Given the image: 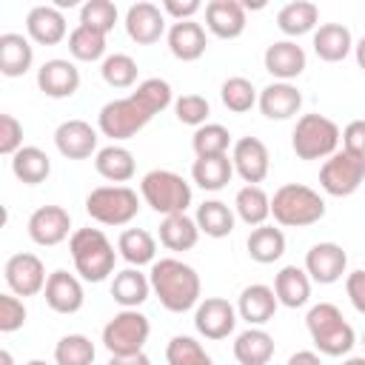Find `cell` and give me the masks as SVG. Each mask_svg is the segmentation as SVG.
<instances>
[{
    "mask_svg": "<svg viewBox=\"0 0 365 365\" xmlns=\"http://www.w3.org/2000/svg\"><path fill=\"white\" fill-rule=\"evenodd\" d=\"M171 103H174V91H171L168 80L148 77L128 97H117V100L106 103L97 114V128L103 137H111L114 143L131 140Z\"/></svg>",
    "mask_w": 365,
    "mask_h": 365,
    "instance_id": "cell-1",
    "label": "cell"
},
{
    "mask_svg": "<svg viewBox=\"0 0 365 365\" xmlns=\"http://www.w3.org/2000/svg\"><path fill=\"white\" fill-rule=\"evenodd\" d=\"M148 279H151L154 297L160 299V305L165 311L185 314L200 305L202 282H200V274L188 262H182L177 257H163L151 265Z\"/></svg>",
    "mask_w": 365,
    "mask_h": 365,
    "instance_id": "cell-2",
    "label": "cell"
},
{
    "mask_svg": "<svg viewBox=\"0 0 365 365\" xmlns=\"http://www.w3.org/2000/svg\"><path fill=\"white\" fill-rule=\"evenodd\" d=\"M68 254L74 259V271L86 282H103L114 274L117 251L100 228H77L68 240Z\"/></svg>",
    "mask_w": 365,
    "mask_h": 365,
    "instance_id": "cell-3",
    "label": "cell"
},
{
    "mask_svg": "<svg viewBox=\"0 0 365 365\" xmlns=\"http://www.w3.org/2000/svg\"><path fill=\"white\" fill-rule=\"evenodd\" d=\"M271 217L282 228H308L325 217V200L311 185L285 182L271 197Z\"/></svg>",
    "mask_w": 365,
    "mask_h": 365,
    "instance_id": "cell-4",
    "label": "cell"
},
{
    "mask_svg": "<svg viewBox=\"0 0 365 365\" xmlns=\"http://www.w3.org/2000/svg\"><path fill=\"white\" fill-rule=\"evenodd\" d=\"M305 325H308L317 354H322V356H345L356 345V334H354L351 322L342 317V311L334 302L314 305L305 317Z\"/></svg>",
    "mask_w": 365,
    "mask_h": 365,
    "instance_id": "cell-5",
    "label": "cell"
},
{
    "mask_svg": "<svg viewBox=\"0 0 365 365\" xmlns=\"http://www.w3.org/2000/svg\"><path fill=\"white\" fill-rule=\"evenodd\" d=\"M140 197L145 200L148 208H154L163 217L185 214L191 205V185L177 171L154 168L140 180Z\"/></svg>",
    "mask_w": 365,
    "mask_h": 365,
    "instance_id": "cell-6",
    "label": "cell"
},
{
    "mask_svg": "<svg viewBox=\"0 0 365 365\" xmlns=\"http://www.w3.org/2000/svg\"><path fill=\"white\" fill-rule=\"evenodd\" d=\"M342 140L339 125L325 114H302L291 134V148L299 160H328Z\"/></svg>",
    "mask_w": 365,
    "mask_h": 365,
    "instance_id": "cell-7",
    "label": "cell"
},
{
    "mask_svg": "<svg viewBox=\"0 0 365 365\" xmlns=\"http://www.w3.org/2000/svg\"><path fill=\"white\" fill-rule=\"evenodd\" d=\"M148 334H151L148 317L137 308H123L103 325V345L111 356H134L143 354Z\"/></svg>",
    "mask_w": 365,
    "mask_h": 365,
    "instance_id": "cell-8",
    "label": "cell"
},
{
    "mask_svg": "<svg viewBox=\"0 0 365 365\" xmlns=\"http://www.w3.org/2000/svg\"><path fill=\"white\" fill-rule=\"evenodd\" d=\"M140 211V197L128 185H97L86 197V214L100 225H128Z\"/></svg>",
    "mask_w": 365,
    "mask_h": 365,
    "instance_id": "cell-9",
    "label": "cell"
},
{
    "mask_svg": "<svg viewBox=\"0 0 365 365\" xmlns=\"http://www.w3.org/2000/svg\"><path fill=\"white\" fill-rule=\"evenodd\" d=\"M365 182V160L348 151L331 154L319 168V185L331 197H351Z\"/></svg>",
    "mask_w": 365,
    "mask_h": 365,
    "instance_id": "cell-10",
    "label": "cell"
},
{
    "mask_svg": "<svg viewBox=\"0 0 365 365\" xmlns=\"http://www.w3.org/2000/svg\"><path fill=\"white\" fill-rule=\"evenodd\" d=\"M3 277H6L9 291L17 294V297H34L48 282V274H46L43 259L37 254H29V251L11 254L6 259V265H3Z\"/></svg>",
    "mask_w": 365,
    "mask_h": 365,
    "instance_id": "cell-11",
    "label": "cell"
},
{
    "mask_svg": "<svg viewBox=\"0 0 365 365\" xmlns=\"http://www.w3.org/2000/svg\"><path fill=\"white\" fill-rule=\"evenodd\" d=\"M237 319H240L237 308L222 297H205L194 308V328H197L200 336H205L211 342H220V339L231 336L234 328H237Z\"/></svg>",
    "mask_w": 365,
    "mask_h": 365,
    "instance_id": "cell-12",
    "label": "cell"
},
{
    "mask_svg": "<svg viewBox=\"0 0 365 365\" xmlns=\"http://www.w3.org/2000/svg\"><path fill=\"white\" fill-rule=\"evenodd\" d=\"M29 237L31 242L43 245V248H54L63 240H71V214L63 205H40L37 211H31L29 217Z\"/></svg>",
    "mask_w": 365,
    "mask_h": 365,
    "instance_id": "cell-13",
    "label": "cell"
},
{
    "mask_svg": "<svg viewBox=\"0 0 365 365\" xmlns=\"http://www.w3.org/2000/svg\"><path fill=\"white\" fill-rule=\"evenodd\" d=\"M231 163L234 174H240L245 185H259L268 177L271 154L259 137H240L231 148Z\"/></svg>",
    "mask_w": 365,
    "mask_h": 365,
    "instance_id": "cell-14",
    "label": "cell"
},
{
    "mask_svg": "<svg viewBox=\"0 0 365 365\" xmlns=\"http://www.w3.org/2000/svg\"><path fill=\"white\" fill-rule=\"evenodd\" d=\"M97 131L91 123L86 120H63L54 128V145L66 160H88L91 154H97Z\"/></svg>",
    "mask_w": 365,
    "mask_h": 365,
    "instance_id": "cell-15",
    "label": "cell"
},
{
    "mask_svg": "<svg viewBox=\"0 0 365 365\" xmlns=\"http://www.w3.org/2000/svg\"><path fill=\"white\" fill-rule=\"evenodd\" d=\"M345 268H348V254L336 242H317L305 254V271H308L311 282L334 285L336 279H342Z\"/></svg>",
    "mask_w": 365,
    "mask_h": 365,
    "instance_id": "cell-16",
    "label": "cell"
},
{
    "mask_svg": "<svg viewBox=\"0 0 365 365\" xmlns=\"http://www.w3.org/2000/svg\"><path fill=\"white\" fill-rule=\"evenodd\" d=\"M37 88L51 100H66L80 88V68L63 57L46 60L37 68Z\"/></svg>",
    "mask_w": 365,
    "mask_h": 365,
    "instance_id": "cell-17",
    "label": "cell"
},
{
    "mask_svg": "<svg viewBox=\"0 0 365 365\" xmlns=\"http://www.w3.org/2000/svg\"><path fill=\"white\" fill-rule=\"evenodd\" d=\"M125 31L134 43L151 46L163 34H168L165 31V11L148 0H140V3L128 6V11H125Z\"/></svg>",
    "mask_w": 365,
    "mask_h": 365,
    "instance_id": "cell-18",
    "label": "cell"
},
{
    "mask_svg": "<svg viewBox=\"0 0 365 365\" xmlns=\"http://www.w3.org/2000/svg\"><path fill=\"white\" fill-rule=\"evenodd\" d=\"M262 63H265V71H268L274 80L291 83V80H297V77L305 71L308 57H305V48L297 46V40H277V43H271V46L265 48Z\"/></svg>",
    "mask_w": 365,
    "mask_h": 365,
    "instance_id": "cell-19",
    "label": "cell"
},
{
    "mask_svg": "<svg viewBox=\"0 0 365 365\" xmlns=\"http://www.w3.org/2000/svg\"><path fill=\"white\" fill-rule=\"evenodd\" d=\"M46 294V305L54 311V314H77L86 302V294H83V282L80 277L57 268L48 274V282L43 288Z\"/></svg>",
    "mask_w": 365,
    "mask_h": 365,
    "instance_id": "cell-20",
    "label": "cell"
},
{
    "mask_svg": "<svg viewBox=\"0 0 365 365\" xmlns=\"http://www.w3.org/2000/svg\"><path fill=\"white\" fill-rule=\"evenodd\" d=\"M279 308V299L274 294L271 285H262V282H254V285H245L240 291V299H237V314L240 319L248 322V328H262L265 322L274 319Z\"/></svg>",
    "mask_w": 365,
    "mask_h": 365,
    "instance_id": "cell-21",
    "label": "cell"
},
{
    "mask_svg": "<svg viewBox=\"0 0 365 365\" xmlns=\"http://www.w3.org/2000/svg\"><path fill=\"white\" fill-rule=\"evenodd\" d=\"M205 29L220 40H237L245 31V6L240 0L205 3Z\"/></svg>",
    "mask_w": 365,
    "mask_h": 365,
    "instance_id": "cell-22",
    "label": "cell"
},
{
    "mask_svg": "<svg viewBox=\"0 0 365 365\" xmlns=\"http://www.w3.org/2000/svg\"><path fill=\"white\" fill-rule=\"evenodd\" d=\"M262 117L268 120H291L299 114L302 108V91L294 86V83H268L262 91H259V100H257Z\"/></svg>",
    "mask_w": 365,
    "mask_h": 365,
    "instance_id": "cell-23",
    "label": "cell"
},
{
    "mask_svg": "<svg viewBox=\"0 0 365 365\" xmlns=\"http://www.w3.org/2000/svg\"><path fill=\"white\" fill-rule=\"evenodd\" d=\"M26 31H29V40L40 46H57L66 40L68 26L57 6H34L26 14Z\"/></svg>",
    "mask_w": 365,
    "mask_h": 365,
    "instance_id": "cell-24",
    "label": "cell"
},
{
    "mask_svg": "<svg viewBox=\"0 0 365 365\" xmlns=\"http://www.w3.org/2000/svg\"><path fill=\"white\" fill-rule=\"evenodd\" d=\"M165 40H168V51H171L177 60H182V63H194V60H200V57L205 54V48H208L205 29H202L200 23H194V20L171 23Z\"/></svg>",
    "mask_w": 365,
    "mask_h": 365,
    "instance_id": "cell-25",
    "label": "cell"
},
{
    "mask_svg": "<svg viewBox=\"0 0 365 365\" xmlns=\"http://www.w3.org/2000/svg\"><path fill=\"white\" fill-rule=\"evenodd\" d=\"M314 54L325 63H339L354 51V37L342 23H322L314 31Z\"/></svg>",
    "mask_w": 365,
    "mask_h": 365,
    "instance_id": "cell-26",
    "label": "cell"
},
{
    "mask_svg": "<svg viewBox=\"0 0 365 365\" xmlns=\"http://www.w3.org/2000/svg\"><path fill=\"white\" fill-rule=\"evenodd\" d=\"M34 63V46L29 37L17 31L0 34V74L6 77H23Z\"/></svg>",
    "mask_w": 365,
    "mask_h": 365,
    "instance_id": "cell-27",
    "label": "cell"
},
{
    "mask_svg": "<svg viewBox=\"0 0 365 365\" xmlns=\"http://www.w3.org/2000/svg\"><path fill=\"white\" fill-rule=\"evenodd\" d=\"M94 168H97V174L103 180H108L114 185H125L134 177L137 163H134V154L125 145L111 143V145H106V148H100L94 154Z\"/></svg>",
    "mask_w": 365,
    "mask_h": 365,
    "instance_id": "cell-28",
    "label": "cell"
},
{
    "mask_svg": "<svg viewBox=\"0 0 365 365\" xmlns=\"http://www.w3.org/2000/svg\"><path fill=\"white\" fill-rule=\"evenodd\" d=\"M274 336L265 328H245L234 339V359L240 365H268L274 359Z\"/></svg>",
    "mask_w": 365,
    "mask_h": 365,
    "instance_id": "cell-29",
    "label": "cell"
},
{
    "mask_svg": "<svg viewBox=\"0 0 365 365\" xmlns=\"http://www.w3.org/2000/svg\"><path fill=\"white\" fill-rule=\"evenodd\" d=\"M151 294V279L140 268H123L111 279V299L120 308H140Z\"/></svg>",
    "mask_w": 365,
    "mask_h": 365,
    "instance_id": "cell-30",
    "label": "cell"
},
{
    "mask_svg": "<svg viewBox=\"0 0 365 365\" xmlns=\"http://www.w3.org/2000/svg\"><path fill=\"white\" fill-rule=\"evenodd\" d=\"M319 26V6L311 0H291L277 14V29L285 37H302L308 31H317Z\"/></svg>",
    "mask_w": 365,
    "mask_h": 365,
    "instance_id": "cell-31",
    "label": "cell"
},
{
    "mask_svg": "<svg viewBox=\"0 0 365 365\" xmlns=\"http://www.w3.org/2000/svg\"><path fill=\"white\" fill-rule=\"evenodd\" d=\"M274 294L285 308H302L311 297V277L299 265H285L274 277Z\"/></svg>",
    "mask_w": 365,
    "mask_h": 365,
    "instance_id": "cell-32",
    "label": "cell"
},
{
    "mask_svg": "<svg viewBox=\"0 0 365 365\" xmlns=\"http://www.w3.org/2000/svg\"><path fill=\"white\" fill-rule=\"evenodd\" d=\"M194 220H197L200 234H205V237H211V240H222V237H228V234L234 231V225H237V214H234V208L225 205L222 200H205L202 205H197Z\"/></svg>",
    "mask_w": 365,
    "mask_h": 365,
    "instance_id": "cell-33",
    "label": "cell"
},
{
    "mask_svg": "<svg viewBox=\"0 0 365 365\" xmlns=\"http://www.w3.org/2000/svg\"><path fill=\"white\" fill-rule=\"evenodd\" d=\"M117 251H120V257H123L131 268L154 265V262H157V240H154L151 231H145V228H125V231L117 237Z\"/></svg>",
    "mask_w": 365,
    "mask_h": 365,
    "instance_id": "cell-34",
    "label": "cell"
},
{
    "mask_svg": "<svg viewBox=\"0 0 365 365\" xmlns=\"http://www.w3.org/2000/svg\"><path fill=\"white\" fill-rule=\"evenodd\" d=\"M11 174L23 182V185H40L48 180L51 174V160L43 148L37 145H23L14 157H11Z\"/></svg>",
    "mask_w": 365,
    "mask_h": 365,
    "instance_id": "cell-35",
    "label": "cell"
},
{
    "mask_svg": "<svg viewBox=\"0 0 365 365\" xmlns=\"http://www.w3.org/2000/svg\"><path fill=\"white\" fill-rule=\"evenodd\" d=\"M234 177V163L228 154L222 157H197L191 165V180L202 191H222Z\"/></svg>",
    "mask_w": 365,
    "mask_h": 365,
    "instance_id": "cell-36",
    "label": "cell"
},
{
    "mask_svg": "<svg viewBox=\"0 0 365 365\" xmlns=\"http://www.w3.org/2000/svg\"><path fill=\"white\" fill-rule=\"evenodd\" d=\"M245 248H248V257L254 262L271 265L285 254V234H282V228H274V225H257L248 234Z\"/></svg>",
    "mask_w": 365,
    "mask_h": 365,
    "instance_id": "cell-37",
    "label": "cell"
},
{
    "mask_svg": "<svg viewBox=\"0 0 365 365\" xmlns=\"http://www.w3.org/2000/svg\"><path fill=\"white\" fill-rule=\"evenodd\" d=\"M234 214L251 228L265 225V220L271 217V197L262 185H242L234 197Z\"/></svg>",
    "mask_w": 365,
    "mask_h": 365,
    "instance_id": "cell-38",
    "label": "cell"
},
{
    "mask_svg": "<svg viewBox=\"0 0 365 365\" xmlns=\"http://www.w3.org/2000/svg\"><path fill=\"white\" fill-rule=\"evenodd\" d=\"M200 240V228H197V220L188 217V214H171V217H163L160 222V242L168 248V251H191Z\"/></svg>",
    "mask_w": 365,
    "mask_h": 365,
    "instance_id": "cell-39",
    "label": "cell"
},
{
    "mask_svg": "<svg viewBox=\"0 0 365 365\" xmlns=\"http://www.w3.org/2000/svg\"><path fill=\"white\" fill-rule=\"evenodd\" d=\"M68 54L80 63H94V60H106V34L91 29V26H83L77 23L68 34Z\"/></svg>",
    "mask_w": 365,
    "mask_h": 365,
    "instance_id": "cell-40",
    "label": "cell"
},
{
    "mask_svg": "<svg viewBox=\"0 0 365 365\" xmlns=\"http://www.w3.org/2000/svg\"><path fill=\"white\" fill-rule=\"evenodd\" d=\"M94 356V342L86 334H66L54 345V365H91Z\"/></svg>",
    "mask_w": 365,
    "mask_h": 365,
    "instance_id": "cell-41",
    "label": "cell"
},
{
    "mask_svg": "<svg viewBox=\"0 0 365 365\" xmlns=\"http://www.w3.org/2000/svg\"><path fill=\"white\" fill-rule=\"evenodd\" d=\"M228 145H231V131L225 125L205 123V125L194 128L191 148L197 157H222V154H228Z\"/></svg>",
    "mask_w": 365,
    "mask_h": 365,
    "instance_id": "cell-42",
    "label": "cell"
},
{
    "mask_svg": "<svg viewBox=\"0 0 365 365\" xmlns=\"http://www.w3.org/2000/svg\"><path fill=\"white\" fill-rule=\"evenodd\" d=\"M220 100H222V106H225L228 111L245 114V111H251V108L257 106L259 94H257V88H254V83H251L248 77H228V80L220 86Z\"/></svg>",
    "mask_w": 365,
    "mask_h": 365,
    "instance_id": "cell-43",
    "label": "cell"
},
{
    "mask_svg": "<svg viewBox=\"0 0 365 365\" xmlns=\"http://www.w3.org/2000/svg\"><path fill=\"white\" fill-rule=\"evenodd\" d=\"M165 362L168 365H214V359L205 354V348L185 334H177L165 345Z\"/></svg>",
    "mask_w": 365,
    "mask_h": 365,
    "instance_id": "cell-44",
    "label": "cell"
},
{
    "mask_svg": "<svg viewBox=\"0 0 365 365\" xmlns=\"http://www.w3.org/2000/svg\"><path fill=\"white\" fill-rule=\"evenodd\" d=\"M137 60L131 54H123V51H114L103 60L100 66V74L103 80L111 86V88H131L137 83Z\"/></svg>",
    "mask_w": 365,
    "mask_h": 365,
    "instance_id": "cell-45",
    "label": "cell"
},
{
    "mask_svg": "<svg viewBox=\"0 0 365 365\" xmlns=\"http://www.w3.org/2000/svg\"><path fill=\"white\" fill-rule=\"evenodd\" d=\"M117 6L111 0H86L80 6V23L83 26H91L103 34H108L114 26H117Z\"/></svg>",
    "mask_w": 365,
    "mask_h": 365,
    "instance_id": "cell-46",
    "label": "cell"
},
{
    "mask_svg": "<svg viewBox=\"0 0 365 365\" xmlns=\"http://www.w3.org/2000/svg\"><path fill=\"white\" fill-rule=\"evenodd\" d=\"M174 114H177V120H180L182 125L200 128V125L208 123L211 106H208V100H205L202 94H182V97L174 100Z\"/></svg>",
    "mask_w": 365,
    "mask_h": 365,
    "instance_id": "cell-47",
    "label": "cell"
},
{
    "mask_svg": "<svg viewBox=\"0 0 365 365\" xmlns=\"http://www.w3.org/2000/svg\"><path fill=\"white\" fill-rule=\"evenodd\" d=\"M26 317H29L26 314V305H23V299L17 294H11V291L0 294V331L3 334L20 331L26 325Z\"/></svg>",
    "mask_w": 365,
    "mask_h": 365,
    "instance_id": "cell-48",
    "label": "cell"
},
{
    "mask_svg": "<svg viewBox=\"0 0 365 365\" xmlns=\"http://www.w3.org/2000/svg\"><path fill=\"white\" fill-rule=\"evenodd\" d=\"M23 148V123L14 114H0V154L14 157Z\"/></svg>",
    "mask_w": 365,
    "mask_h": 365,
    "instance_id": "cell-49",
    "label": "cell"
},
{
    "mask_svg": "<svg viewBox=\"0 0 365 365\" xmlns=\"http://www.w3.org/2000/svg\"><path fill=\"white\" fill-rule=\"evenodd\" d=\"M342 151L365 160V120H351L342 128Z\"/></svg>",
    "mask_w": 365,
    "mask_h": 365,
    "instance_id": "cell-50",
    "label": "cell"
},
{
    "mask_svg": "<svg viewBox=\"0 0 365 365\" xmlns=\"http://www.w3.org/2000/svg\"><path fill=\"white\" fill-rule=\"evenodd\" d=\"M345 294H348L351 305H354L359 314H365V271H362V268H359V271H351V274L345 277Z\"/></svg>",
    "mask_w": 365,
    "mask_h": 365,
    "instance_id": "cell-51",
    "label": "cell"
},
{
    "mask_svg": "<svg viewBox=\"0 0 365 365\" xmlns=\"http://www.w3.org/2000/svg\"><path fill=\"white\" fill-rule=\"evenodd\" d=\"M202 9L200 0H163V11L174 17V23L180 20H194V14Z\"/></svg>",
    "mask_w": 365,
    "mask_h": 365,
    "instance_id": "cell-52",
    "label": "cell"
},
{
    "mask_svg": "<svg viewBox=\"0 0 365 365\" xmlns=\"http://www.w3.org/2000/svg\"><path fill=\"white\" fill-rule=\"evenodd\" d=\"M285 365H322V359H319L317 351H297V354L288 356Z\"/></svg>",
    "mask_w": 365,
    "mask_h": 365,
    "instance_id": "cell-53",
    "label": "cell"
},
{
    "mask_svg": "<svg viewBox=\"0 0 365 365\" xmlns=\"http://www.w3.org/2000/svg\"><path fill=\"white\" fill-rule=\"evenodd\" d=\"M108 365H151V359L145 354H134V356H111Z\"/></svg>",
    "mask_w": 365,
    "mask_h": 365,
    "instance_id": "cell-54",
    "label": "cell"
},
{
    "mask_svg": "<svg viewBox=\"0 0 365 365\" xmlns=\"http://www.w3.org/2000/svg\"><path fill=\"white\" fill-rule=\"evenodd\" d=\"M354 57H356V66L365 71V37H359V40L354 43Z\"/></svg>",
    "mask_w": 365,
    "mask_h": 365,
    "instance_id": "cell-55",
    "label": "cell"
},
{
    "mask_svg": "<svg viewBox=\"0 0 365 365\" xmlns=\"http://www.w3.org/2000/svg\"><path fill=\"white\" fill-rule=\"evenodd\" d=\"M0 365H14V356H11V351H0Z\"/></svg>",
    "mask_w": 365,
    "mask_h": 365,
    "instance_id": "cell-56",
    "label": "cell"
},
{
    "mask_svg": "<svg viewBox=\"0 0 365 365\" xmlns=\"http://www.w3.org/2000/svg\"><path fill=\"white\" fill-rule=\"evenodd\" d=\"M342 365H365V356H348Z\"/></svg>",
    "mask_w": 365,
    "mask_h": 365,
    "instance_id": "cell-57",
    "label": "cell"
},
{
    "mask_svg": "<svg viewBox=\"0 0 365 365\" xmlns=\"http://www.w3.org/2000/svg\"><path fill=\"white\" fill-rule=\"evenodd\" d=\"M26 365H48V362H43V359H29Z\"/></svg>",
    "mask_w": 365,
    "mask_h": 365,
    "instance_id": "cell-58",
    "label": "cell"
},
{
    "mask_svg": "<svg viewBox=\"0 0 365 365\" xmlns=\"http://www.w3.org/2000/svg\"><path fill=\"white\" fill-rule=\"evenodd\" d=\"M362 345H365V331H362Z\"/></svg>",
    "mask_w": 365,
    "mask_h": 365,
    "instance_id": "cell-59",
    "label": "cell"
}]
</instances>
